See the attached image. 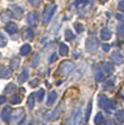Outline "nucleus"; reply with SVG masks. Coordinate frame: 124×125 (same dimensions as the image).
<instances>
[{
  "label": "nucleus",
  "instance_id": "39448f33",
  "mask_svg": "<svg viewBox=\"0 0 124 125\" xmlns=\"http://www.w3.org/2000/svg\"><path fill=\"white\" fill-rule=\"evenodd\" d=\"M86 48L88 51H96L98 48V42L95 38H88L86 42Z\"/></svg>",
  "mask_w": 124,
  "mask_h": 125
},
{
  "label": "nucleus",
  "instance_id": "ea45409f",
  "mask_svg": "<svg viewBox=\"0 0 124 125\" xmlns=\"http://www.w3.org/2000/svg\"><path fill=\"white\" fill-rule=\"evenodd\" d=\"M50 1H52V0H50Z\"/></svg>",
  "mask_w": 124,
  "mask_h": 125
},
{
  "label": "nucleus",
  "instance_id": "cd10ccee",
  "mask_svg": "<svg viewBox=\"0 0 124 125\" xmlns=\"http://www.w3.org/2000/svg\"><path fill=\"white\" fill-rule=\"evenodd\" d=\"M44 93H45L44 89H40L39 91H37V99L39 100V101L42 99V97H44Z\"/></svg>",
  "mask_w": 124,
  "mask_h": 125
},
{
  "label": "nucleus",
  "instance_id": "20e7f679",
  "mask_svg": "<svg viewBox=\"0 0 124 125\" xmlns=\"http://www.w3.org/2000/svg\"><path fill=\"white\" fill-rule=\"evenodd\" d=\"M23 117H24V110L23 109H16L13 113L12 116V124H18L22 122Z\"/></svg>",
  "mask_w": 124,
  "mask_h": 125
},
{
  "label": "nucleus",
  "instance_id": "f3484780",
  "mask_svg": "<svg viewBox=\"0 0 124 125\" xmlns=\"http://www.w3.org/2000/svg\"><path fill=\"white\" fill-rule=\"evenodd\" d=\"M23 37H24L25 39H32V38L34 37V33H33V31L31 30V28H27V30L24 31Z\"/></svg>",
  "mask_w": 124,
  "mask_h": 125
},
{
  "label": "nucleus",
  "instance_id": "e433bc0d",
  "mask_svg": "<svg viewBox=\"0 0 124 125\" xmlns=\"http://www.w3.org/2000/svg\"><path fill=\"white\" fill-rule=\"evenodd\" d=\"M56 57H57V54H52V57H51V60H50V62H53L54 60H56Z\"/></svg>",
  "mask_w": 124,
  "mask_h": 125
},
{
  "label": "nucleus",
  "instance_id": "9d476101",
  "mask_svg": "<svg viewBox=\"0 0 124 125\" xmlns=\"http://www.w3.org/2000/svg\"><path fill=\"white\" fill-rule=\"evenodd\" d=\"M6 31L10 34H13V33L18 32V26H16L15 23H8L6 26Z\"/></svg>",
  "mask_w": 124,
  "mask_h": 125
},
{
  "label": "nucleus",
  "instance_id": "a211bd4d",
  "mask_svg": "<svg viewBox=\"0 0 124 125\" xmlns=\"http://www.w3.org/2000/svg\"><path fill=\"white\" fill-rule=\"evenodd\" d=\"M102 70L106 72L107 74H110L113 72V66L111 65L110 63H103V66H102Z\"/></svg>",
  "mask_w": 124,
  "mask_h": 125
},
{
  "label": "nucleus",
  "instance_id": "f704fd0d",
  "mask_svg": "<svg viewBox=\"0 0 124 125\" xmlns=\"http://www.w3.org/2000/svg\"><path fill=\"white\" fill-rule=\"evenodd\" d=\"M37 61H38V54H35V57H34V61L32 62V65L36 66V64H37Z\"/></svg>",
  "mask_w": 124,
  "mask_h": 125
},
{
  "label": "nucleus",
  "instance_id": "f8f14e48",
  "mask_svg": "<svg viewBox=\"0 0 124 125\" xmlns=\"http://www.w3.org/2000/svg\"><path fill=\"white\" fill-rule=\"evenodd\" d=\"M11 75V70L9 68H6V66H2L0 69V76L1 77H10Z\"/></svg>",
  "mask_w": 124,
  "mask_h": 125
},
{
  "label": "nucleus",
  "instance_id": "c9c22d12",
  "mask_svg": "<svg viewBox=\"0 0 124 125\" xmlns=\"http://www.w3.org/2000/svg\"><path fill=\"white\" fill-rule=\"evenodd\" d=\"M102 48H103L104 51H108V50L110 49V45H108V44H103V45H102Z\"/></svg>",
  "mask_w": 124,
  "mask_h": 125
},
{
  "label": "nucleus",
  "instance_id": "b1692460",
  "mask_svg": "<svg viewBox=\"0 0 124 125\" xmlns=\"http://www.w3.org/2000/svg\"><path fill=\"white\" fill-rule=\"evenodd\" d=\"M33 107H34V95H31L28 97V108L33 109Z\"/></svg>",
  "mask_w": 124,
  "mask_h": 125
},
{
  "label": "nucleus",
  "instance_id": "dca6fc26",
  "mask_svg": "<svg viewBox=\"0 0 124 125\" xmlns=\"http://www.w3.org/2000/svg\"><path fill=\"white\" fill-rule=\"evenodd\" d=\"M30 52H31V46L28 44L23 45L22 48H21V54H23V56H27Z\"/></svg>",
  "mask_w": 124,
  "mask_h": 125
},
{
  "label": "nucleus",
  "instance_id": "4468645a",
  "mask_svg": "<svg viewBox=\"0 0 124 125\" xmlns=\"http://www.w3.org/2000/svg\"><path fill=\"white\" fill-rule=\"evenodd\" d=\"M94 122L96 123L97 125H102L104 123V119H103V115H102L101 113H97L96 116H95V120Z\"/></svg>",
  "mask_w": 124,
  "mask_h": 125
},
{
  "label": "nucleus",
  "instance_id": "58836bf2",
  "mask_svg": "<svg viewBox=\"0 0 124 125\" xmlns=\"http://www.w3.org/2000/svg\"><path fill=\"white\" fill-rule=\"evenodd\" d=\"M100 1L102 2V3H103V2H106V1H108V0H100Z\"/></svg>",
  "mask_w": 124,
  "mask_h": 125
},
{
  "label": "nucleus",
  "instance_id": "473e14b6",
  "mask_svg": "<svg viewBox=\"0 0 124 125\" xmlns=\"http://www.w3.org/2000/svg\"><path fill=\"white\" fill-rule=\"evenodd\" d=\"M118 32L120 34H124V24H121V25L118 26Z\"/></svg>",
  "mask_w": 124,
  "mask_h": 125
},
{
  "label": "nucleus",
  "instance_id": "423d86ee",
  "mask_svg": "<svg viewBox=\"0 0 124 125\" xmlns=\"http://www.w3.org/2000/svg\"><path fill=\"white\" fill-rule=\"evenodd\" d=\"M27 22L31 24V25H36L38 23V15L35 12H30L27 15Z\"/></svg>",
  "mask_w": 124,
  "mask_h": 125
},
{
  "label": "nucleus",
  "instance_id": "6ab92c4d",
  "mask_svg": "<svg viewBox=\"0 0 124 125\" xmlns=\"http://www.w3.org/2000/svg\"><path fill=\"white\" fill-rule=\"evenodd\" d=\"M27 77H28V71L25 69L24 72L21 73L20 77H19V82H20V83H23V82H25L26 80H27Z\"/></svg>",
  "mask_w": 124,
  "mask_h": 125
},
{
  "label": "nucleus",
  "instance_id": "0eeeda50",
  "mask_svg": "<svg viewBox=\"0 0 124 125\" xmlns=\"http://www.w3.org/2000/svg\"><path fill=\"white\" fill-rule=\"evenodd\" d=\"M111 58H112V60H113V61L115 62L116 64H121L123 62V58H122L121 53L118 51V50H116V51H114L113 53H112Z\"/></svg>",
  "mask_w": 124,
  "mask_h": 125
},
{
  "label": "nucleus",
  "instance_id": "aec40b11",
  "mask_svg": "<svg viewBox=\"0 0 124 125\" xmlns=\"http://www.w3.org/2000/svg\"><path fill=\"white\" fill-rule=\"evenodd\" d=\"M10 18H11V12L10 11H4L3 13L1 14V19H2V21H9L10 20Z\"/></svg>",
  "mask_w": 124,
  "mask_h": 125
},
{
  "label": "nucleus",
  "instance_id": "1a4fd4ad",
  "mask_svg": "<svg viewBox=\"0 0 124 125\" xmlns=\"http://www.w3.org/2000/svg\"><path fill=\"white\" fill-rule=\"evenodd\" d=\"M12 10H13V15L15 16L16 19H21V16H22V14H23V9L19 6H13Z\"/></svg>",
  "mask_w": 124,
  "mask_h": 125
},
{
  "label": "nucleus",
  "instance_id": "c85d7f7f",
  "mask_svg": "<svg viewBox=\"0 0 124 125\" xmlns=\"http://www.w3.org/2000/svg\"><path fill=\"white\" fill-rule=\"evenodd\" d=\"M118 9H119L120 11L124 12V0H122V1L119 2V4H118Z\"/></svg>",
  "mask_w": 124,
  "mask_h": 125
},
{
  "label": "nucleus",
  "instance_id": "393cba45",
  "mask_svg": "<svg viewBox=\"0 0 124 125\" xmlns=\"http://www.w3.org/2000/svg\"><path fill=\"white\" fill-rule=\"evenodd\" d=\"M116 117H118V120L120 122H124V111L120 110V111L116 113Z\"/></svg>",
  "mask_w": 124,
  "mask_h": 125
},
{
  "label": "nucleus",
  "instance_id": "7ed1b4c3",
  "mask_svg": "<svg viewBox=\"0 0 124 125\" xmlns=\"http://www.w3.org/2000/svg\"><path fill=\"white\" fill-rule=\"evenodd\" d=\"M74 68V64L71 61H64L63 63H61L60 66V73L62 75H66V74L70 73V71H72Z\"/></svg>",
  "mask_w": 124,
  "mask_h": 125
},
{
  "label": "nucleus",
  "instance_id": "7c9ffc66",
  "mask_svg": "<svg viewBox=\"0 0 124 125\" xmlns=\"http://www.w3.org/2000/svg\"><path fill=\"white\" fill-rule=\"evenodd\" d=\"M88 2V0H76V4L78 6H85Z\"/></svg>",
  "mask_w": 124,
  "mask_h": 125
},
{
  "label": "nucleus",
  "instance_id": "4be33fe9",
  "mask_svg": "<svg viewBox=\"0 0 124 125\" xmlns=\"http://www.w3.org/2000/svg\"><path fill=\"white\" fill-rule=\"evenodd\" d=\"M7 44V38L4 37V35L2 33H0V47H3Z\"/></svg>",
  "mask_w": 124,
  "mask_h": 125
},
{
  "label": "nucleus",
  "instance_id": "412c9836",
  "mask_svg": "<svg viewBox=\"0 0 124 125\" xmlns=\"http://www.w3.org/2000/svg\"><path fill=\"white\" fill-rule=\"evenodd\" d=\"M14 89H15V86H14V84H9L8 86H7V88H6V93H8V94H11V93H13Z\"/></svg>",
  "mask_w": 124,
  "mask_h": 125
},
{
  "label": "nucleus",
  "instance_id": "bb28decb",
  "mask_svg": "<svg viewBox=\"0 0 124 125\" xmlns=\"http://www.w3.org/2000/svg\"><path fill=\"white\" fill-rule=\"evenodd\" d=\"M74 27H75V30H76V32H77V33H81L83 31V25L81 23H75L74 24Z\"/></svg>",
  "mask_w": 124,
  "mask_h": 125
},
{
  "label": "nucleus",
  "instance_id": "ddd939ff",
  "mask_svg": "<svg viewBox=\"0 0 124 125\" xmlns=\"http://www.w3.org/2000/svg\"><path fill=\"white\" fill-rule=\"evenodd\" d=\"M59 53L61 56H66L69 53V48L65 44H60V48H59Z\"/></svg>",
  "mask_w": 124,
  "mask_h": 125
},
{
  "label": "nucleus",
  "instance_id": "4c0bfd02",
  "mask_svg": "<svg viewBox=\"0 0 124 125\" xmlns=\"http://www.w3.org/2000/svg\"><path fill=\"white\" fill-rule=\"evenodd\" d=\"M4 100H6V97H3V96H2V97H0V103H2Z\"/></svg>",
  "mask_w": 124,
  "mask_h": 125
},
{
  "label": "nucleus",
  "instance_id": "9b49d317",
  "mask_svg": "<svg viewBox=\"0 0 124 125\" xmlns=\"http://www.w3.org/2000/svg\"><path fill=\"white\" fill-rule=\"evenodd\" d=\"M100 37L103 40H108L109 38L111 37V32L108 30V28H102L101 32H100Z\"/></svg>",
  "mask_w": 124,
  "mask_h": 125
},
{
  "label": "nucleus",
  "instance_id": "a878e982",
  "mask_svg": "<svg viewBox=\"0 0 124 125\" xmlns=\"http://www.w3.org/2000/svg\"><path fill=\"white\" fill-rule=\"evenodd\" d=\"M28 2H30L33 7H38L41 3V0H28Z\"/></svg>",
  "mask_w": 124,
  "mask_h": 125
},
{
  "label": "nucleus",
  "instance_id": "c756f323",
  "mask_svg": "<svg viewBox=\"0 0 124 125\" xmlns=\"http://www.w3.org/2000/svg\"><path fill=\"white\" fill-rule=\"evenodd\" d=\"M20 101H21V97H19V96H14L12 98V100H11L12 103H19Z\"/></svg>",
  "mask_w": 124,
  "mask_h": 125
},
{
  "label": "nucleus",
  "instance_id": "2f4dec72",
  "mask_svg": "<svg viewBox=\"0 0 124 125\" xmlns=\"http://www.w3.org/2000/svg\"><path fill=\"white\" fill-rule=\"evenodd\" d=\"M90 108H92V103H88V107H87V112H86V121L88 120V117H89V113H90Z\"/></svg>",
  "mask_w": 124,
  "mask_h": 125
},
{
  "label": "nucleus",
  "instance_id": "2eb2a0df",
  "mask_svg": "<svg viewBox=\"0 0 124 125\" xmlns=\"http://www.w3.org/2000/svg\"><path fill=\"white\" fill-rule=\"evenodd\" d=\"M56 98H57V94L54 93V91H51L48 96V99H47V104L48 105L52 104V103L56 101Z\"/></svg>",
  "mask_w": 124,
  "mask_h": 125
},
{
  "label": "nucleus",
  "instance_id": "72a5a7b5",
  "mask_svg": "<svg viewBox=\"0 0 124 125\" xmlns=\"http://www.w3.org/2000/svg\"><path fill=\"white\" fill-rule=\"evenodd\" d=\"M38 82H39V81H38L37 78H35V80H33L32 82H31V84H30V85L32 86V87H36V86L38 85Z\"/></svg>",
  "mask_w": 124,
  "mask_h": 125
},
{
  "label": "nucleus",
  "instance_id": "f257e3e1",
  "mask_svg": "<svg viewBox=\"0 0 124 125\" xmlns=\"http://www.w3.org/2000/svg\"><path fill=\"white\" fill-rule=\"evenodd\" d=\"M56 10H57V6H54V4H49V6L46 7L45 12H44V16H42V22H44V24L49 23V21L51 20L52 15H53Z\"/></svg>",
  "mask_w": 124,
  "mask_h": 125
},
{
  "label": "nucleus",
  "instance_id": "f03ea898",
  "mask_svg": "<svg viewBox=\"0 0 124 125\" xmlns=\"http://www.w3.org/2000/svg\"><path fill=\"white\" fill-rule=\"evenodd\" d=\"M83 124V111L81 109L76 110L72 117V121L69 125H82Z\"/></svg>",
  "mask_w": 124,
  "mask_h": 125
},
{
  "label": "nucleus",
  "instance_id": "6e6552de",
  "mask_svg": "<svg viewBox=\"0 0 124 125\" xmlns=\"http://www.w3.org/2000/svg\"><path fill=\"white\" fill-rule=\"evenodd\" d=\"M10 114H11V108L6 107L3 109V111H2V113H1V116H2V119H3L4 122L9 121V119H10Z\"/></svg>",
  "mask_w": 124,
  "mask_h": 125
},
{
  "label": "nucleus",
  "instance_id": "5701e85b",
  "mask_svg": "<svg viewBox=\"0 0 124 125\" xmlns=\"http://www.w3.org/2000/svg\"><path fill=\"white\" fill-rule=\"evenodd\" d=\"M65 38H66V40H72L74 38V35H73V33L70 30H68L65 32Z\"/></svg>",
  "mask_w": 124,
  "mask_h": 125
}]
</instances>
